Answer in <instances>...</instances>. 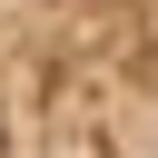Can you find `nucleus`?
Here are the masks:
<instances>
[{"instance_id": "obj_1", "label": "nucleus", "mask_w": 158, "mask_h": 158, "mask_svg": "<svg viewBox=\"0 0 158 158\" xmlns=\"http://www.w3.org/2000/svg\"><path fill=\"white\" fill-rule=\"evenodd\" d=\"M0 158H158V0H0Z\"/></svg>"}]
</instances>
